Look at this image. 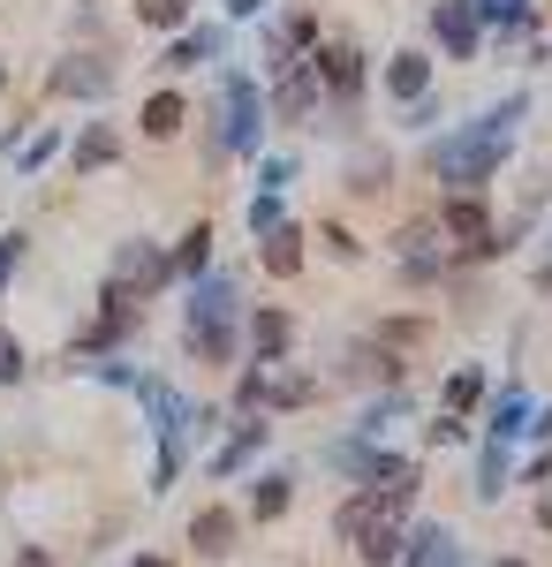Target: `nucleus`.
Returning <instances> with one entry per match:
<instances>
[{
    "mask_svg": "<svg viewBox=\"0 0 552 567\" xmlns=\"http://www.w3.org/2000/svg\"><path fill=\"white\" fill-rule=\"evenodd\" d=\"M514 114H522V99H508L500 114H484L477 130L431 144V175H439V182H484V167L500 159V144H508V130H514Z\"/></svg>",
    "mask_w": 552,
    "mask_h": 567,
    "instance_id": "nucleus-1",
    "label": "nucleus"
},
{
    "mask_svg": "<svg viewBox=\"0 0 552 567\" xmlns=\"http://www.w3.org/2000/svg\"><path fill=\"white\" fill-rule=\"evenodd\" d=\"M45 91L53 99H106L114 91V61L106 53H69V61L45 69Z\"/></svg>",
    "mask_w": 552,
    "mask_h": 567,
    "instance_id": "nucleus-2",
    "label": "nucleus"
},
{
    "mask_svg": "<svg viewBox=\"0 0 552 567\" xmlns=\"http://www.w3.org/2000/svg\"><path fill=\"white\" fill-rule=\"evenodd\" d=\"M160 280H167V258H160L152 243H122V250H114V280H106V288L144 296V288H160Z\"/></svg>",
    "mask_w": 552,
    "mask_h": 567,
    "instance_id": "nucleus-3",
    "label": "nucleus"
},
{
    "mask_svg": "<svg viewBox=\"0 0 552 567\" xmlns=\"http://www.w3.org/2000/svg\"><path fill=\"white\" fill-rule=\"evenodd\" d=\"M219 144H235V152L257 144V91H251V76H227V130H219Z\"/></svg>",
    "mask_w": 552,
    "mask_h": 567,
    "instance_id": "nucleus-4",
    "label": "nucleus"
},
{
    "mask_svg": "<svg viewBox=\"0 0 552 567\" xmlns=\"http://www.w3.org/2000/svg\"><path fill=\"white\" fill-rule=\"evenodd\" d=\"M190 545H197L205 560H219V553H235V515H227V507H205V515L190 523Z\"/></svg>",
    "mask_w": 552,
    "mask_h": 567,
    "instance_id": "nucleus-5",
    "label": "nucleus"
},
{
    "mask_svg": "<svg viewBox=\"0 0 552 567\" xmlns=\"http://www.w3.org/2000/svg\"><path fill=\"white\" fill-rule=\"evenodd\" d=\"M401 567H462V545H454V529H417V553H409V560Z\"/></svg>",
    "mask_w": 552,
    "mask_h": 567,
    "instance_id": "nucleus-6",
    "label": "nucleus"
},
{
    "mask_svg": "<svg viewBox=\"0 0 552 567\" xmlns=\"http://www.w3.org/2000/svg\"><path fill=\"white\" fill-rule=\"evenodd\" d=\"M431 31L447 39V53H477V16H469L462 0H447V8L431 16Z\"/></svg>",
    "mask_w": 552,
    "mask_h": 567,
    "instance_id": "nucleus-7",
    "label": "nucleus"
},
{
    "mask_svg": "<svg viewBox=\"0 0 552 567\" xmlns=\"http://www.w3.org/2000/svg\"><path fill=\"white\" fill-rule=\"evenodd\" d=\"M251 341H257V363H280V355H288V318H280V310H257Z\"/></svg>",
    "mask_w": 552,
    "mask_h": 567,
    "instance_id": "nucleus-8",
    "label": "nucleus"
},
{
    "mask_svg": "<svg viewBox=\"0 0 552 567\" xmlns=\"http://www.w3.org/2000/svg\"><path fill=\"white\" fill-rule=\"evenodd\" d=\"M114 152H122V136L106 130V122H91V130L76 136V175H91V167H106Z\"/></svg>",
    "mask_w": 552,
    "mask_h": 567,
    "instance_id": "nucleus-9",
    "label": "nucleus"
},
{
    "mask_svg": "<svg viewBox=\"0 0 552 567\" xmlns=\"http://www.w3.org/2000/svg\"><path fill=\"white\" fill-rule=\"evenodd\" d=\"M257 446H265V424H243V432H235V439H227V446H219L213 477H235V470H243V462H251Z\"/></svg>",
    "mask_w": 552,
    "mask_h": 567,
    "instance_id": "nucleus-10",
    "label": "nucleus"
},
{
    "mask_svg": "<svg viewBox=\"0 0 552 567\" xmlns=\"http://www.w3.org/2000/svg\"><path fill=\"white\" fill-rule=\"evenodd\" d=\"M219 53V31H190V39L167 45V69H197V61H213Z\"/></svg>",
    "mask_w": 552,
    "mask_h": 567,
    "instance_id": "nucleus-11",
    "label": "nucleus"
},
{
    "mask_svg": "<svg viewBox=\"0 0 552 567\" xmlns=\"http://www.w3.org/2000/svg\"><path fill=\"white\" fill-rule=\"evenodd\" d=\"M386 84H393V99H417V91L431 84L425 53H393V76H386Z\"/></svg>",
    "mask_w": 552,
    "mask_h": 567,
    "instance_id": "nucleus-12",
    "label": "nucleus"
},
{
    "mask_svg": "<svg viewBox=\"0 0 552 567\" xmlns=\"http://www.w3.org/2000/svg\"><path fill=\"white\" fill-rule=\"evenodd\" d=\"M174 130H182V99H174V91H160V99L144 106V136H174Z\"/></svg>",
    "mask_w": 552,
    "mask_h": 567,
    "instance_id": "nucleus-13",
    "label": "nucleus"
},
{
    "mask_svg": "<svg viewBox=\"0 0 552 567\" xmlns=\"http://www.w3.org/2000/svg\"><path fill=\"white\" fill-rule=\"evenodd\" d=\"M205 258H213V235H205V227H190V235H182V250H174V265H167V272H205Z\"/></svg>",
    "mask_w": 552,
    "mask_h": 567,
    "instance_id": "nucleus-14",
    "label": "nucleus"
},
{
    "mask_svg": "<svg viewBox=\"0 0 552 567\" xmlns=\"http://www.w3.org/2000/svg\"><path fill=\"white\" fill-rule=\"evenodd\" d=\"M280 507H288V477H257V492H251V515H257V523H273Z\"/></svg>",
    "mask_w": 552,
    "mask_h": 567,
    "instance_id": "nucleus-15",
    "label": "nucleus"
},
{
    "mask_svg": "<svg viewBox=\"0 0 552 567\" xmlns=\"http://www.w3.org/2000/svg\"><path fill=\"white\" fill-rule=\"evenodd\" d=\"M326 84H334V91H356V84H364V69H356V45H334V53H326Z\"/></svg>",
    "mask_w": 552,
    "mask_h": 567,
    "instance_id": "nucleus-16",
    "label": "nucleus"
},
{
    "mask_svg": "<svg viewBox=\"0 0 552 567\" xmlns=\"http://www.w3.org/2000/svg\"><path fill=\"white\" fill-rule=\"evenodd\" d=\"M53 152H61V130H39L31 144H23V152H16V167H23V175H39V167L53 159Z\"/></svg>",
    "mask_w": 552,
    "mask_h": 567,
    "instance_id": "nucleus-17",
    "label": "nucleus"
},
{
    "mask_svg": "<svg viewBox=\"0 0 552 567\" xmlns=\"http://www.w3.org/2000/svg\"><path fill=\"white\" fill-rule=\"evenodd\" d=\"M522 416H530V401H522V386H508V401L492 409V424H500V432H530Z\"/></svg>",
    "mask_w": 552,
    "mask_h": 567,
    "instance_id": "nucleus-18",
    "label": "nucleus"
},
{
    "mask_svg": "<svg viewBox=\"0 0 552 567\" xmlns=\"http://www.w3.org/2000/svg\"><path fill=\"white\" fill-rule=\"evenodd\" d=\"M477 492H484V499H500V492H508V454H500V446L484 454V477H477Z\"/></svg>",
    "mask_w": 552,
    "mask_h": 567,
    "instance_id": "nucleus-19",
    "label": "nucleus"
},
{
    "mask_svg": "<svg viewBox=\"0 0 552 567\" xmlns=\"http://www.w3.org/2000/svg\"><path fill=\"white\" fill-rule=\"evenodd\" d=\"M477 16H492V23H508V31L530 23V8H522V0H477Z\"/></svg>",
    "mask_w": 552,
    "mask_h": 567,
    "instance_id": "nucleus-20",
    "label": "nucleus"
},
{
    "mask_svg": "<svg viewBox=\"0 0 552 567\" xmlns=\"http://www.w3.org/2000/svg\"><path fill=\"white\" fill-rule=\"evenodd\" d=\"M16 379H23V341L0 333V386H16Z\"/></svg>",
    "mask_w": 552,
    "mask_h": 567,
    "instance_id": "nucleus-21",
    "label": "nucleus"
},
{
    "mask_svg": "<svg viewBox=\"0 0 552 567\" xmlns=\"http://www.w3.org/2000/svg\"><path fill=\"white\" fill-rule=\"evenodd\" d=\"M144 23H182V0H136Z\"/></svg>",
    "mask_w": 552,
    "mask_h": 567,
    "instance_id": "nucleus-22",
    "label": "nucleus"
},
{
    "mask_svg": "<svg viewBox=\"0 0 552 567\" xmlns=\"http://www.w3.org/2000/svg\"><path fill=\"white\" fill-rule=\"evenodd\" d=\"M251 227H265V235L280 227V205H273V189H265V197H257V205H251Z\"/></svg>",
    "mask_w": 552,
    "mask_h": 567,
    "instance_id": "nucleus-23",
    "label": "nucleus"
},
{
    "mask_svg": "<svg viewBox=\"0 0 552 567\" xmlns=\"http://www.w3.org/2000/svg\"><path fill=\"white\" fill-rule=\"evenodd\" d=\"M16 258H23V235H0V288H8V272H16Z\"/></svg>",
    "mask_w": 552,
    "mask_h": 567,
    "instance_id": "nucleus-24",
    "label": "nucleus"
},
{
    "mask_svg": "<svg viewBox=\"0 0 552 567\" xmlns=\"http://www.w3.org/2000/svg\"><path fill=\"white\" fill-rule=\"evenodd\" d=\"M273 272H296V235H273Z\"/></svg>",
    "mask_w": 552,
    "mask_h": 567,
    "instance_id": "nucleus-25",
    "label": "nucleus"
},
{
    "mask_svg": "<svg viewBox=\"0 0 552 567\" xmlns=\"http://www.w3.org/2000/svg\"><path fill=\"white\" fill-rule=\"evenodd\" d=\"M16 567H53V553L45 545H16Z\"/></svg>",
    "mask_w": 552,
    "mask_h": 567,
    "instance_id": "nucleus-26",
    "label": "nucleus"
},
{
    "mask_svg": "<svg viewBox=\"0 0 552 567\" xmlns=\"http://www.w3.org/2000/svg\"><path fill=\"white\" fill-rule=\"evenodd\" d=\"M227 8H235V16H257V8H265V0H227Z\"/></svg>",
    "mask_w": 552,
    "mask_h": 567,
    "instance_id": "nucleus-27",
    "label": "nucleus"
},
{
    "mask_svg": "<svg viewBox=\"0 0 552 567\" xmlns=\"http://www.w3.org/2000/svg\"><path fill=\"white\" fill-rule=\"evenodd\" d=\"M538 515H545V529H552V499H545V507H538Z\"/></svg>",
    "mask_w": 552,
    "mask_h": 567,
    "instance_id": "nucleus-28",
    "label": "nucleus"
},
{
    "mask_svg": "<svg viewBox=\"0 0 552 567\" xmlns=\"http://www.w3.org/2000/svg\"><path fill=\"white\" fill-rule=\"evenodd\" d=\"M136 567H167V560H136Z\"/></svg>",
    "mask_w": 552,
    "mask_h": 567,
    "instance_id": "nucleus-29",
    "label": "nucleus"
},
{
    "mask_svg": "<svg viewBox=\"0 0 552 567\" xmlns=\"http://www.w3.org/2000/svg\"><path fill=\"white\" fill-rule=\"evenodd\" d=\"M500 567H522V560H500Z\"/></svg>",
    "mask_w": 552,
    "mask_h": 567,
    "instance_id": "nucleus-30",
    "label": "nucleus"
},
{
    "mask_svg": "<svg viewBox=\"0 0 552 567\" xmlns=\"http://www.w3.org/2000/svg\"><path fill=\"white\" fill-rule=\"evenodd\" d=\"M0 84H8V69H0Z\"/></svg>",
    "mask_w": 552,
    "mask_h": 567,
    "instance_id": "nucleus-31",
    "label": "nucleus"
}]
</instances>
